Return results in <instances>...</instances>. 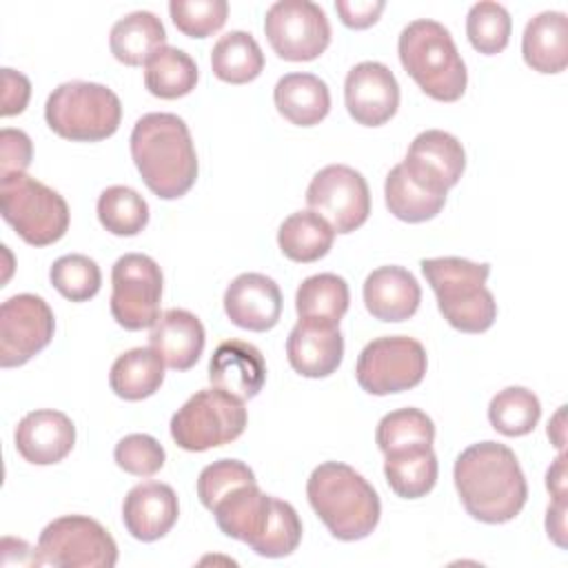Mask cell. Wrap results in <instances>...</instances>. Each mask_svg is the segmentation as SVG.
Instances as JSON below:
<instances>
[{
    "instance_id": "10",
    "label": "cell",
    "mask_w": 568,
    "mask_h": 568,
    "mask_svg": "<svg viewBox=\"0 0 568 568\" xmlns=\"http://www.w3.org/2000/svg\"><path fill=\"white\" fill-rule=\"evenodd\" d=\"M426 351L408 335H384L368 342L355 366L362 390L371 395H390L415 388L426 375Z\"/></svg>"
},
{
    "instance_id": "35",
    "label": "cell",
    "mask_w": 568,
    "mask_h": 568,
    "mask_svg": "<svg viewBox=\"0 0 568 568\" xmlns=\"http://www.w3.org/2000/svg\"><path fill=\"white\" fill-rule=\"evenodd\" d=\"M541 417L537 395L524 386H508L499 390L488 404L490 426L506 437L528 435Z\"/></svg>"
},
{
    "instance_id": "21",
    "label": "cell",
    "mask_w": 568,
    "mask_h": 568,
    "mask_svg": "<svg viewBox=\"0 0 568 568\" xmlns=\"http://www.w3.org/2000/svg\"><path fill=\"white\" fill-rule=\"evenodd\" d=\"M209 379L237 399H253L266 382V364L257 346L244 339L222 342L209 359Z\"/></svg>"
},
{
    "instance_id": "29",
    "label": "cell",
    "mask_w": 568,
    "mask_h": 568,
    "mask_svg": "<svg viewBox=\"0 0 568 568\" xmlns=\"http://www.w3.org/2000/svg\"><path fill=\"white\" fill-rule=\"evenodd\" d=\"M162 382L164 362L151 346L131 348L118 355L109 373L111 390L126 402H140L151 397L155 390H160Z\"/></svg>"
},
{
    "instance_id": "22",
    "label": "cell",
    "mask_w": 568,
    "mask_h": 568,
    "mask_svg": "<svg viewBox=\"0 0 568 568\" xmlns=\"http://www.w3.org/2000/svg\"><path fill=\"white\" fill-rule=\"evenodd\" d=\"M366 311L379 322H404L419 308L422 288L404 266H379L364 280Z\"/></svg>"
},
{
    "instance_id": "43",
    "label": "cell",
    "mask_w": 568,
    "mask_h": 568,
    "mask_svg": "<svg viewBox=\"0 0 568 568\" xmlns=\"http://www.w3.org/2000/svg\"><path fill=\"white\" fill-rule=\"evenodd\" d=\"M113 459L129 475L151 477L164 466L166 453L155 437L146 433H131L115 444Z\"/></svg>"
},
{
    "instance_id": "36",
    "label": "cell",
    "mask_w": 568,
    "mask_h": 568,
    "mask_svg": "<svg viewBox=\"0 0 568 568\" xmlns=\"http://www.w3.org/2000/svg\"><path fill=\"white\" fill-rule=\"evenodd\" d=\"M100 224L120 237L138 235L149 224V204L131 186H109L98 197Z\"/></svg>"
},
{
    "instance_id": "3",
    "label": "cell",
    "mask_w": 568,
    "mask_h": 568,
    "mask_svg": "<svg viewBox=\"0 0 568 568\" xmlns=\"http://www.w3.org/2000/svg\"><path fill=\"white\" fill-rule=\"evenodd\" d=\"M306 497L328 532L342 541L368 537L382 515L375 488L348 464L324 462L306 481Z\"/></svg>"
},
{
    "instance_id": "48",
    "label": "cell",
    "mask_w": 568,
    "mask_h": 568,
    "mask_svg": "<svg viewBox=\"0 0 568 568\" xmlns=\"http://www.w3.org/2000/svg\"><path fill=\"white\" fill-rule=\"evenodd\" d=\"M546 486L552 495V499H561L566 497V455L564 450H559L557 459L552 462V466L546 473Z\"/></svg>"
},
{
    "instance_id": "42",
    "label": "cell",
    "mask_w": 568,
    "mask_h": 568,
    "mask_svg": "<svg viewBox=\"0 0 568 568\" xmlns=\"http://www.w3.org/2000/svg\"><path fill=\"white\" fill-rule=\"evenodd\" d=\"M255 475L253 470L240 462V459H217L202 468L197 477V497L204 508L213 510V506L226 497L231 490L253 484Z\"/></svg>"
},
{
    "instance_id": "12",
    "label": "cell",
    "mask_w": 568,
    "mask_h": 568,
    "mask_svg": "<svg viewBox=\"0 0 568 568\" xmlns=\"http://www.w3.org/2000/svg\"><path fill=\"white\" fill-rule=\"evenodd\" d=\"M264 33L273 51L288 62L320 58L331 42L324 9L311 0H277L266 9Z\"/></svg>"
},
{
    "instance_id": "20",
    "label": "cell",
    "mask_w": 568,
    "mask_h": 568,
    "mask_svg": "<svg viewBox=\"0 0 568 568\" xmlns=\"http://www.w3.org/2000/svg\"><path fill=\"white\" fill-rule=\"evenodd\" d=\"M178 515V495L162 481H142L133 486L122 504L124 528L138 541H155L164 537L175 526Z\"/></svg>"
},
{
    "instance_id": "41",
    "label": "cell",
    "mask_w": 568,
    "mask_h": 568,
    "mask_svg": "<svg viewBox=\"0 0 568 568\" xmlns=\"http://www.w3.org/2000/svg\"><path fill=\"white\" fill-rule=\"evenodd\" d=\"M169 13L178 31L189 38H209L220 31L229 16L226 0H171Z\"/></svg>"
},
{
    "instance_id": "25",
    "label": "cell",
    "mask_w": 568,
    "mask_h": 568,
    "mask_svg": "<svg viewBox=\"0 0 568 568\" xmlns=\"http://www.w3.org/2000/svg\"><path fill=\"white\" fill-rule=\"evenodd\" d=\"M526 64L539 73H559L568 64V18L561 11H541L528 20L521 36Z\"/></svg>"
},
{
    "instance_id": "4",
    "label": "cell",
    "mask_w": 568,
    "mask_h": 568,
    "mask_svg": "<svg viewBox=\"0 0 568 568\" xmlns=\"http://www.w3.org/2000/svg\"><path fill=\"white\" fill-rule=\"evenodd\" d=\"M404 71L419 89L439 102H455L464 95L468 73L450 31L437 20L419 18L408 22L397 40Z\"/></svg>"
},
{
    "instance_id": "15",
    "label": "cell",
    "mask_w": 568,
    "mask_h": 568,
    "mask_svg": "<svg viewBox=\"0 0 568 568\" xmlns=\"http://www.w3.org/2000/svg\"><path fill=\"white\" fill-rule=\"evenodd\" d=\"M344 102L362 126L386 124L399 106V84L393 71L375 60L355 64L344 82Z\"/></svg>"
},
{
    "instance_id": "17",
    "label": "cell",
    "mask_w": 568,
    "mask_h": 568,
    "mask_svg": "<svg viewBox=\"0 0 568 568\" xmlns=\"http://www.w3.org/2000/svg\"><path fill=\"white\" fill-rule=\"evenodd\" d=\"M224 313L244 331H271L282 315V291L268 275L242 273L224 291Z\"/></svg>"
},
{
    "instance_id": "31",
    "label": "cell",
    "mask_w": 568,
    "mask_h": 568,
    "mask_svg": "<svg viewBox=\"0 0 568 568\" xmlns=\"http://www.w3.org/2000/svg\"><path fill=\"white\" fill-rule=\"evenodd\" d=\"M384 197L388 211L404 222L417 224L435 217L444 204L446 195L435 193L410 178V173L404 169V164H395L384 182Z\"/></svg>"
},
{
    "instance_id": "9",
    "label": "cell",
    "mask_w": 568,
    "mask_h": 568,
    "mask_svg": "<svg viewBox=\"0 0 568 568\" xmlns=\"http://www.w3.org/2000/svg\"><path fill=\"white\" fill-rule=\"evenodd\" d=\"M40 566L58 568H111L118 564V546L109 530L87 515H62L47 524L38 537Z\"/></svg>"
},
{
    "instance_id": "39",
    "label": "cell",
    "mask_w": 568,
    "mask_h": 568,
    "mask_svg": "<svg viewBox=\"0 0 568 568\" xmlns=\"http://www.w3.org/2000/svg\"><path fill=\"white\" fill-rule=\"evenodd\" d=\"M49 280L62 297L71 302H87L100 291L102 273L89 255L69 253L51 264Z\"/></svg>"
},
{
    "instance_id": "37",
    "label": "cell",
    "mask_w": 568,
    "mask_h": 568,
    "mask_svg": "<svg viewBox=\"0 0 568 568\" xmlns=\"http://www.w3.org/2000/svg\"><path fill=\"white\" fill-rule=\"evenodd\" d=\"M435 439V424L433 419L419 408H397L386 413L375 430V442L379 450L393 453L408 446H424L433 444Z\"/></svg>"
},
{
    "instance_id": "27",
    "label": "cell",
    "mask_w": 568,
    "mask_h": 568,
    "mask_svg": "<svg viewBox=\"0 0 568 568\" xmlns=\"http://www.w3.org/2000/svg\"><path fill=\"white\" fill-rule=\"evenodd\" d=\"M166 42L162 20L151 11H131L120 18L109 33V47L118 62L142 67Z\"/></svg>"
},
{
    "instance_id": "32",
    "label": "cell",
    "mask_w": 568,
    "mask_h": 568,
    "mask_svg": "<svg viewBox=\"0 0 568 568\" xmlns=\"http://www.w3.org/2000/svg\"><path fill=\"white\" fill-rule=\"evenodd\" d=\"M351 302L348 284L335 273H317L306 277L295 293V311L300 320L337 324L346 315Z\"/></svg>"
},
{
    "instance_id": "11",
    "label": "cell",
    "mask_w": 568,
    "mask_h": 568,
    "mask_svg": "<svg viewBox=\"0 0 568 568\" xmlns=\"http://www.w3.org/2000/svg\"><path fill=\"white\" fill-rule=\"evenodd\" d=\"M162 271L144 253H126L111 268V315L126 331H142L158 322Z\"/></svg>"
},
{
    "instance_id": "30",
    "label": "cell",
    "mask_w": 568,
    "mask_h": 568,
    "mask_svg": "<svg viewBox=\"0 0 568 568\" xmlns=\"http://www.w3.org/2000/svg\"><path fill=\"white\" fill-rule=\"evenodd\" d=\"M335 240L333 226L317 215L315 211H295L291 213L277 231L280 251L300 264L317 262L324 257Z\"/></svg>"
},
{
    "instance_id": "45",
    "label": "cell",
    "mask_w": 568,
    "mask_h": 568,
    "mask_svg": "<svg viewBox=\"0 0 568 568\" xmlns=\"http://www.w3.org/2000/svg\"><path fill=\"white\" fill-rule=\"evenodd\" d=\"M31 98V82L20 71H13L9 67L2 69V109L0 115L9 118L16 113H22Z\"/></svg>"
},
{
    "instance_id": "47",
    "label": "cell",
    "mask_w": 568,
    "mask_h": 568,
    "mask_svg": "<svg viewBox=\"0 0 568 568\" xmlns=\"http://www.w3.org/2000/svg\"><path fill=\"white\" fill-rule=\"evenodd\" d=\"M546 530H548V537L557 546H561V548L566 546V497L552 499V504L548 506Z\"/></svg>"
},
{
    "instance_id": "16",
    "label": "cell",
    "mask_w": 568,
    "mask_h": 568,
    "mask_svg": "<svg viewBox=\"0 0 568 568\" xmlns=\"http://www.w3.org/2000/svg\"><path fill=\"white\" fill-rule=\"evenodd\" d=\"M402 164L413 180L435 193L446 195L448 189L459 182L466 169V151L448 131L428 129L415 135Z\"/></svg>"
},
{
    "instance_id": "7",
    "label": "cell",
    "mask_w": 568,
    "mask_h": 568,
    "mask_svg": "<svg viewBox=\"0 0 568 568\" xmlns=\"http://www.w3.org/2000/svg\"><path fill=\"white\" fill-rule=\"evenodd\" d=\"M0 211L31 246L53 244L69 229L64 197L27 173L0 178Z\"/></svg>"
},
{
    "instance_id": "8",
    "label": "cell",
    "mask_w": 568,
    "mask_h": 568,
    "mask_svg": "<svg viewBox=\"0 0 568 568\" xmlns=\"http://www.w3.org/2000/svg\"><path fill=\"white\" fill-rule=\"evenodd\" d=\"M246 419L242 399L215 386L202 388L171 417V437L180 448L202 453L235 442L244 433Z\"/></svg>"
},
{
    "instance_id": "1",
    "label": "cell",
    "mask_w": 568,
    "mask_h": 568,
    "mask_svg": "<svg viewBox=\"0 0 568 568\" xmlns=\"http://www.w3.org/2000/svg\"><path fill=\"white\" fill-rule=\"evenodd\" d=\"M453 479L466 513L484 524L515 519L528 497V484L515 453L490 439L470 444L457 455Z\"/></svg>"
},
{
    "instance_id": "18",
    "label": "cell",
    "mask_w": 568,
    "mask_h": 568,
    "mask_svg": "<svg viewBox=\"0 0 568 568\" xmlns=\"http://www.w3.org/2000/svg\"><path fill=\"white\" fill-rule=\"evenodd\" d=\"M286 357L302 377L320 379L337 371L344 357V337L337 324L300 320L286 339Z\"/></svg>"
},
{
    "instance_id": "14",
    "label": "cell",
    "mask_w": 568,
    "mask_h": 568,
    "mask_svg": "<svg viewBox=\"0 0 568 568\" xmlns=\"http://www.w3.org/2000/svg\"><path fill=\"white\" fill-rule=\"evenodd\" d=\"M51 306L33 293H18L0 306V366H22L53 339Z\"/></svg>"
},
{
    "instance_id": "13",
    "label": "cell",
    "mask_w": 568,
    "mask_h": 568,
    "mask_svg": "<svg viewBox=\"0 0 568 568\" xmlns=\"http://www.w3.org/2000/svg\"><path fill=\"white\" fill-rule=\"evenodd\" d=\"M306 204L335 233H353L368 220L371 191L364 175L353 166L328 164L313 175L306 189Z\"/></svg>"
},
{
    "instance_id": "33",
    "label": "cell",
    "mask_w": 568,
    "mask_h": 568,
    "mask_svg": "<svg viewBox=\"0 0 568 568\" xmlns=\"http://www.w3.org/2000/svg\"><path fill=\"white\" fill-rule=\"evenodd\" d=\"M211 69L222 82L246 84L262 73L264 53L251 33L229 31L213 44Z\"/></svg>"
},
{
    "instance_id": "6",
    "label": "cell",
    "mask_w": 568,
    "mask_h": 568,
    "mask_svg": "<svg viewBox=\"0 0 568 568\" xmlns=\"http://www.w3.org/2000/svg\"><path fill=\"white\" fill-rule=\"evenodd\" d=\"M44 120L64 140L100 142L118 131L122 104L104 84L71 80L51 91L44 104Z\"/></svg>"
},
{
    "instance_id": "49",
    "label": "cell",
    "mask_w": 568,
    "mask_h": 568,
    "mask_svg": "<svg viewBox=\"0 0 568 568\" xmlns=\"http://www.w3.org/2000/svg\"><path fill=\"white\" fill-rule=\"evenodd\" d=\"M548 437L552 444L564 450V439H566V428H564V406L555 413V417L548 422Z\"/></svg>"
},
{
    "instance_id": "34",
    "label": "cell",
    "mask_w": 568,
    "mask_h": 568,
    "mask_svg": "<svg viewBox=\"0 0 568 568\" xmlns=\"http://www.w3.org/2000/svg\"><path fill=\"white\" fill-rule=\"evenodd\" d=\"M197 84L195 60L178 49L164 44L144 64V87L151 95L162 100H175L191 93Z\"/></svg>"
},
{
    "instance_id": "23",
    "label": "cell",
    "mask_w": 568,
    "mask_h": 568,
    "mask_svg": "<svg viewBox=\"0 0 568 568\" xmlns=\"http://www.w3.org/2000/svg\"><path fill=\"white\" fill-rule=\"evenodd\" d=\"M204 326L184 308L164 311L151 326L149 344L173 371H189L204 351Z\"/></svg>"
},
{
    "instance_id": "38",
    "label": "cell",
    "mask_w": 568,
    "mask_h": 568,
    "mask_svg": "<svg viewBox=\"0 0 568 568\" xmlns=\"http://www.w3.org/2000/svg\"><path fill=\"white\" fill-rule=\"evenodd\" d=\"M513 20L504 4L493 0L475 2L466 16V36L475 51L495 55L506 49L510 40Z\"/></svg>"
},
{
    "instance_id": "26",
    "label": "cell",
    "mask_w": 568,
    "mask_h": 568,
    "mask_svg": "<svg viewBox=\"0 0 568 568\" xmlns=\"http://www.w3.org/2000/svg\"><path fill=\"white\" fill-rule=\"evenodd\" d=\"M273 102L291 124L315 126L331 111V91L313 73H286L273 89Z\"/></svg>"
},
{
    "instance_id": "24",
    "label": "cell",
    "mask_w": 568,
    "mask_h": 568,
    "mask_svg": "<svg viewBox=\"0 0 568 568\" xmlns=\"http://www.w3.org/2000/svg\"><path fill=\"white\" fill-rule=\"evenodd\" d=\"M271 504H273V497L264 495L257 481H253L231 490L226 497H222L213 506L211 513L215 515L217 528L226 537L251 546L266 526Z\"/></svg>"
},
{
    "instance_id": "28",
    "label": "cell",
    "mask_w": 568,
    "mask_h": 568,
    "mask_svg": "<svg viewBox=\"0 0 568 568\" xmlns=\"http://www.w3.org/2000/svg\"><path fill=\"white\" fill-rule=\"evenodd\" d=\"M384 457V475L397 497L419 499L433 490L439 470L433 444L408 446Z\"/></svg>"
},
{
    "instance_id": "46",
    "label": "cell",
    "mask_w": 568,
    "mask_h": 568,
    "mask_svg": "<svg viewBox=\"0 0 568 568\" xmlns=\"http://www.w3.org/2000/svg\"><path fill=\"white\" fill-rule=\"evenodd\" d=\"M384 0H337L335 11L339 13V20L351 29H366L379 20V13L384 11Z\"/></svg>"
},
{
    "instance_id": "2",
    "label": "cell",
    "mask_w": 568,
    "mask_h": 568,
    "mask_svg": "<svg viewBox=\"0 0 568 568\" xmlns=\"http://www.w3.org/2000/svg\"><path fill=\"white\" fill-rule=\"evenodd\" d=\"M131 158L151 193L175 200L197 178V155L186 122L175 113H146L131 131Z\"/></svg>"
},
{
    "instance_id": "44",
    "label": "cell",
    "mask_w": 568,
    "mask_h": 568,
    "mask_svg": "<svg viewBox=\"0 0 568 568\" xmlns=\"http://www.w3.org/2000/svg\"><path fill=\"white\" fill-rule=\"evenodd\" d=\"M31 138L20 129L0 131V178L24 173L31 164Z\"/></svg>"
},
{
    "instance_id": "5",
    "label": "cell",
    "mask_w": 568,
    "mask_h": 568,
    "mask_svg": "<svg viewBox=\"0 0 568 568\" xmlns=\"http://www.w3.org/2000/svg\"><path fill=\"white\" fill-rule=\"evenodd\" d=\"M422 273L437 295L444 320L462 333H484L497 320V302L486 288L490 264L464 257L422 260Z\"/></svg>"
},
{
    "instance_id": "19",
    "label": "cell",
    "mask_w": 568,
    "mask_h": 568,
    "mask_svg": "<svg viewBox=\"0 0 568 568\" xmlns=\"http://www.w3.org/2000/svg\"><path fill=\"white\" fill-rule=\"evenodd\" d=\"M16 450L36 466L62 462L75 444V426L71 417L53 408L27 413L13 433Z\"/></svg>"
},
{
    "instance_id": "40",
    "label": "cell",
    "mask_w": 568,
    "mask_h": 568,
    "mask_svg": "<svg viewBox=\"0 0 568 568\" xmlns=\"http://www.w3.org/2000/svg\"><path fill=\"white\" fill-rule=\"evenodd\" d=\"M302 541V521L297 510L277 497H273L271 513L262 535L251 544L260 557L277 559L291 555Z\"/></svg>"
}]
</instances>
